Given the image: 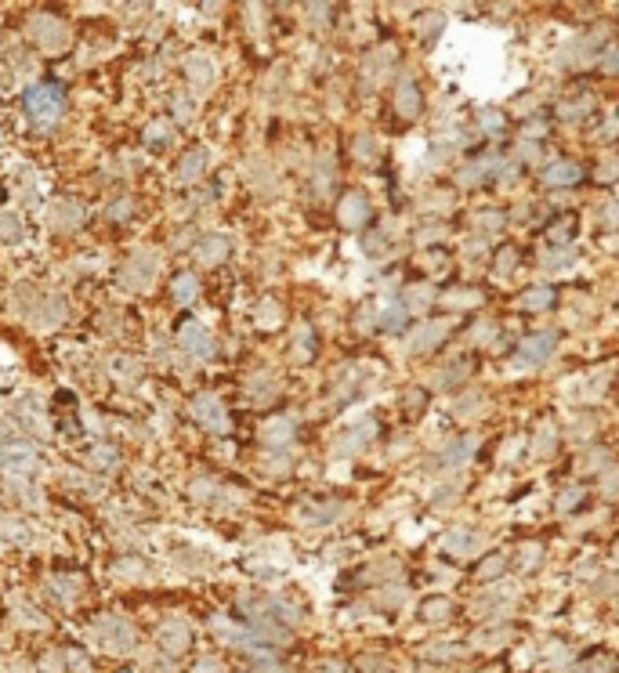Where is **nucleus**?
Segmentation results:
<instances>
[{
	"label": "nucleus",
	"mask_w": 619,
	"mask_h": 673,
	"mask_svg": "<svg viewBox=\"0 0 619 673\" xmlns=\"http://www.w3.org/2000/svg\"><path fill=\"white\" fill-rule=\"evenodd\" d=\"M26 109L33 123H55L58 112H62V91L51 84H40V87H29L26 94Z\"/></svg>",
	"instance_id": "1"
},
{
	"label": "nucleus",
	"mask_w": 619,
	"mask_h": 673,
	"mask_svg": "<svg viewBox=\"0 0 619 673\" xmlns=\"http://www.w3.org/2000/svg\"><path fill=\"white\" fill-rule=\"evenodd\" d=\"M420 615L427 619V623H438V619H446V615H449V601H442V598L427 601V605L420 608Z\"/></svg>",
	"instance_id": "2"
},
{
	"label": "nucleus",
	"mask_w": 619,
	"mask_h": 673,
	"mask_svg": "<svg viewBox=\"0 0 619 673\" xmlns=\"http://www.w3.org/2000/svg\"><path fill=\"white\" fill-rule=\"evenodd\" d=\"M399 109L406 112V116H413V112L420 109V94H416V91H413L409 84H406V87H402V91H399Z\"/></svg>",
	"instance_id": "3"
},
{
	"label": "nucleus",
	"mask_w": 619,
	"mask_h": 673,
	"mask_svg": "<svg viewBox=\"0 0 619 673\" xmlns=\"http://www.w3.org/2000/svg\"><path fill=\"white\" fill-rule=\"evenodd\" d=\"M525 355H529V359H543V355H551V337L543 333V337H536V340H529Z\"/></svg>",
	"instance_id": "4"
},
{
	"label": "nucleus",
	"mask_w": 619,
	"mask_h": 673,
	"mask_svg": "<svg viewBox=\"0 0 619 673\" xmlns=\"http://www.w3.org/2000/svg\"><path fill=\"white\" fill-rule=\"evenodd\" d=\"M576 177H579V170L572 167V163H558L554 174H551V181H576Z\"/></svg>",
	"instance_id": "5"
},
{
	"label": "nucleus",
	"mask_w": 619,
	"mask_h": 673,
	"mask_svg": "<svg viewBox=\"0 0 619 673\" xmlns=\"http://www.w3.org/2000/svg\"><path fill=\"white\" fill-rule=\"evenodd\" d=\"M503 561H500V557H489V561L482 565V568H478V572H482V579H492V572H496V568H500Z\"/></svg>",
	"instance_id": "6"
},
{
	"label": "nucleus",
	"mask_w": 619,
	"mask_h": 673,
	"mask_svg": "<svg viewBox=\"0 0 619 673\" xmlns=\"http://www.w3.org/2000/svg\"><path fill=\"white\" fill-rule=\"evenodd\" d=\"M551 301V294L543 290V294H529V304H547Z\"/></svg>",
	"instance_id": "7"
},
{
	"label": "nucleus",
	"mask_w": 619,
	"mask_h": 673,
	"mask_svg": "<svg viewBox=\"0 0 619 673\" xmlns=\"http://www.w3.org/2000/svg\"><path fill=\"white\" fill-rule=\"evenodd\" d=\"M120 673H131V670H120Z\"/></svg>",
	"instance_id": "8"
}]
</instances>
